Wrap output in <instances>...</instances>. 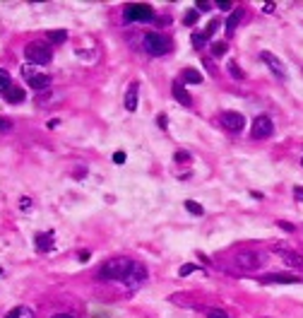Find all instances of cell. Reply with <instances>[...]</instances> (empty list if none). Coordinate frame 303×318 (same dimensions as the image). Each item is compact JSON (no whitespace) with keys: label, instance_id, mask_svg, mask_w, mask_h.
Instances as JSON below:
<instances>
[{"label":"cell","instance_id":"cell-1","mask_svg":"<svg viewBox=\"0 0 303 318\" xmlns=\"http://www.w3.org/2000/svg\"><path fill=\"white\" fill-rule=\"evenodd\" d=\"M130 265H133V260L130 258H111L101 265L99 275H101L104 280H125Z\"/></svg>","mask_w":303,"mask_h":318},{"label":"cell","instance_id":"cell-2","mask_svg":"<svg viewBox=\"0 0 303 318\" xmlns=\"http://www.w3.org/2000/svg\"><path fill=\"white\" fill-rule=\"evenodd\" d=\"M24 56H27L29 63L46 65V63H51L53 51H51V46L46 41H31V44H27V49H24Z\"/></svg>","mask_w":303,"mask_h":318},{"label":"cell","instance_id":"cell-3","mask_svg":"<svg viewBox=\"0 0 303 318\" xmlns=\"http://www.w3.org/2000/svg\"><path fill=\"white\" fill-rule=\"evenodd\" d=\"M144 49L152 56H164L171 51V39L159 31H149V34H144Z\"/></svg>","mask_w":303,"mask_h":318},{"label":"cell","instance_id":"cell-4","mask_svg":"<svg viewBox=\"0 0 303 318\" xmlns=\"http://www.w3.org/2000/svg\"><path fill=\"white\" fill-rule=\"evenodd\" d=\"M123 15H125L128 22H152L154 20V10L147 2H130V5H125Z\"/></svg>","mask_w":303,"mask_h":318},{"label":"cell","instance_id":"cell-5","mask_svg":"<svg viewBox=\"0 0 303 318\" xmlns=\"http://www.w3.org/2000/svg\"><path fill=\"white\" fill-rule=\"evenodd\" d=\"M262 253H257V251H241V253H236V258H233V265L238 268V270H246V272H253V270H257L260 265H262Z\"/></svg>","mask_w":303,"mask_h":318},{"label":"cell","instance_id":"cell-6","mask_svg":"<svg viewBox=\"0 0 303 318\" xmlns=\"http://www.w3.org/2000/svg\"><path fill=\"white\" fill-rule=\"evenodd\" d=\"M22 77H24L27 85L31 87V89H36V92H41V89H46V87L51 85V77H48L46 73L34 70L31 65H24V68H22Z\"/></svg>","mask_w":303,"mask_h":318},{"label":"cell","instance_id":"cell-7","mask_svg":"<svg viewBox=\"0 0 303 318\" xmlns=\"http://www.w3.org/2000/svg\"><path fill=\"white\" fill-rule=\"evenodd\" d=\"M275 133V123H272V118H267V116H257L255 121H253V130H250V135L255 138V140H265V138H270Z\"/></svg>","mask_w":303,"mask_h":318},{"label":"cell","instance_id":"cell-8","mask_svg":"<svg viewBox=\"0 0 303 318\" xmlns=\"http://www.w3.org/2000/svg\"><path fill=\"white\" fill-rule=\"evenodd\" d=\"M219 121H221V125L226 130H231V133H241L246 128V118L238 114V111H224L219 116Z\"/></svg>","mask_w":303,"mask_h":318},{"label":"cell","instance_id":"cell-9","mask_svg":"<svg viewBox=\"0 0 303 318\" xmlns=\"http://www.w3.org/2000/svg\"><path fill=\"white\" fill-rule=\"evenodd\" d=\"M144 280H147V268H144L142 263H135V260H133V265H130V270H128V275H125L123 282L130 289H135V287H140Z\"/></svg>","mask_w":303,"mask_h":318},{"label":"cell","instance_id":"cell-10","mask_svg":"<svg viewBox=\"0 0 303 318\" xmlns=\"http://www.w3.org/2000/svg\"><path fill=\"white\" fill-rule=\"evenodd\" d=\"M262 282H265V285H299L301 277H299V275H291V272H275V275H265Z\"/></svg>","mask_w":303,"mask_h":318},{"label":"cell","instance_id":"cell-11","mask_svg":"<svg viewBox=\"0 0 303 318\" xmlns=\"http://www.w3.org/2000/svg\"><path fill=\"white\" fill-rule=\"evenodd\" d=\"M260 58H262V63H265V65H267V68L275 73L277 77H286V68H284V63H281V60H279L275 53H270V51H262V53H260Z\"/></svg>","mask_w":303,"mask_h":318},{"label":"cell","instance_id":"cell-12","mask_svg":"<svg viewBox=\"0 0 303 318\" xmlns=\"http://www.w3.org/2000/svg\"><path fill=\"white\" fill-rule=\"evenodd\" d=\"M275 251L279 253V256H281V260H284L286 265H294V268H303V256H299L296 251H286V248H281V246H277Z\"/></svg>","mask_w":303,"mask_h":318},{"label":"cell","instance_id":"cell-13","mask_svg":"<svg viewBox=\"0 0 303 318\" xmlns=\"http://www.w3.org/2000/svg\"><path fill=\"white\" fill-rule=\"evenodd\" d=\"M138 99H140V87L138 82H133L128 87V92H125V109L128 111H138Z\"/></svg>","mask_w":303,"mask_h":318},{"label":"cell","instance_id":"cell-14","mask_svg":"<svg viewBox=\"0 0 303 318\" xmlns=\"http://www.w3.org/2000/svg\"><path fill=\"white\" fill-rule=\"evenodd\" d=\"M171 92H173V99H176L178 104H183V106H193V99H190V94L186 92V87L181 85V82H173Z\"/></svg>","mask_w":303,"mask_h":318},{"label":"cell","instance_id":"cell-15","mask_svg":"<svg viewBox=\"0 0 303 318\" xmlns=\"http://www.w3.org/2000/svg\"><path fill=\"white\" fill-rule=\"evenodd\" d=\"M36 248H39V251H51V248H53V231H48V234H36Z\"/></svg>","mask_w":303,"mask_h":318},{"label":"cell","instance_id":"cell-16","mask_svg":"<svg viewBox=\"0 0 303 318\" xmlns=\"http://www.w3.org/2000/svg\"><path fill=\"white\" fill-rule=\"evenodd\" d=\"M241 15H243L241 10H233V12L229 15V20H226V34H229V36H231V34L236 31V27H238V22H241Z\"/></svg>","mask_w":303,"mask_h":318},{"label":"cell","instance_id":"cell-17","mask_svg":"<svg viewBox=\"0 0 303 318\" xmlns=\"http://www.w3.org/2000/svg\"><path fill=\"white\" fill-rule=\"evenodd\" d=\"M5 318H34V311L29 306H15L12 311H7Z\"/></svg>","mask_w":303,"mask_h":318},{"label":"cell","instance_id":"cell-18","mask_svg":"<svg viewBox=\"0 0 303 318\" xmlns=\"http://www.w3.org/2000/svg\"><path fill=\"white\" fill-rule=\"evenodd\" d=\"M5 99L12 101V104H20V101H24V92H22L20 87H10V89L5 92Z\"/></svg>","mask_w":303,"mask_h":318},{"label":"cell","instance_id":"cell-19","mask_svg":"<svg viewBox=\"0 0 303 318\" xmlns=\"http://www.w3.org/2000/svg\"><path fill=\"white\" fill-rule=\"evenodd\" d=\"M183 82H188V85H200V82H202V75H200L197 70H193V68H186V70H183Z\"/></svg>","mask_w":303,"mask_h":318},{"label":"cell","instance_id":"cell-20","mask_svg":"<svg viewBox=\"0 0 303 318\" xmlns=\"http://www.w3.org/2000/svg\"><path fill=\"white\" fill-rule=\"evenodd\" d=\"M46 39L53 41V44H63V41L68 39V34H65L63 29H55V31H48V34H46Z\"/></svg>","mask_w":303,"mask_h":318},{"label":"cell","instance_id":"cell-21","mask_svg":"<svg viewBox=\"0 0 303 318\" xmlns=\"http://www.w3.org/2000/svg\"><path fill=\"white\" fill-rule=\"evenodd\" d=\"M10 87H12V85H10V75H7V73H5V70L0 68V92L5 94V92H7Z\"/></svg>","mask_w":303,"mask_h":318},{"label":"cell","instance_id":"cell-22","mask_svg":"<svg viewBox=\"0 0 303 318\" xmlns=\"http://www.w3.org/2000/svg\"><path fill=\"white\" fill-rule=\"evenodd\" d=\"M205 41H207L205 31H195V34H193V46H195V49H202V46H205Z\"/></svg>","mask_w":303,"mask_h":318},{"label":"cell","instance_id":"cell-23","mask_svg":"<svg viewBox=\"0 0 303 318\" xmlns=\"http://www.w3.org/2000/svg\"><path fill=\"white\" fill-rule=\"evenodd\" d=\"M186 207H188V212H193V215H202L205 210H202V205L195 200H186Z\"/></svg>","mask_w":303,"mask_h":318},{"label":"cell","instance_id":"cell-24","mask_svg":"<svg viewBox=\"0 0 303 318\" xmlns=\"http://www.w3.org/2000/svg\"><path fill=\"white\" fill-rule=\"evenodd\" d=\"M197 17H200V12H197V10H188V12H186V20H183V22H186L188 27H193L195 22H197Z\"/></svg>","mask_w":303,"mask_h":318},{"label":"cell","instance_id":"cell-25","mask_svg":"<svg viewBox=\"0 0 303 318\" xmlns=\"http://www.w3.org/2000/svg\"><path fill=\"white\" fill-rule=\"evenodd\" d=\"M226 49H229V46H226V41H217V44L212 46V53L219 58V56H224V53H226Z\"/></svg>","mask_w":303,"mask_h":318},{"label":"cell","instance_id":"cell-26","mask_svg":"<svg viewBox=\"0 0 303 318\" xmlns=\"http://www.w3.org/2000/svg\"><path fill=\"white\" fill-rule=\"evenodd\" d=\"M229 73H231V77H236V80H243V70H241L236 63H229Z\"/></svg>","mask_w":303,"mask_h":318},{"label":"cell","instance_id":"cell-27","mask_svg":"<svg viewBox=\"0 0 303 318\" xmlns=\"http://www.w3.org/2000/svg\"><path fill=\"white\" fill-rule=\"evenodd\" d=\"M217 27H219V20H212V22L207 24V29H205V36L210 39V36H212V34L217 31Z\"/></svg>","mask_w":303,"mask_h":318},{"label":"cell","instance_id":"cell-28","mask_svg":"<svg viewBox=\"0 0 303 318\" xmlns=\"http://www.w3.org/2000/svg\"><path fill=\"white\" fill-rule=\"evenodd\" d=\"M197 270V265H193V263H188V265H183L181 268V277H186V275H190V272H195Z\"/></svg>","mask_w":303,"mask_h":318},{"label":"cell","instance_id":"cell-29","mask_svg":"<svg viewBox=\"0 0 303 318\" xmlns=\"http://www.w3.org/2000/svg\"><path fill=\"white\" fill-rule=\"evenodd\" d=\"M207 316H210V318H229L226 314H224V311H219V309H212V311H210Z\"/></svg>","mask_w":303,"mask_h":318},{"label":"cell","instance_id":"cell-30","mask_svg":"<svg viewBox=\"0 0 303 318\" xmlns=\"http://www.w3.org/2000/svg\"><path fill=\"white\" fill-rule=\"evenodd\" d=\"M113 162H116V164H123V162H125V152H116V154H113Z\"/></svg>","mask_w":303,"mask_h":318},{"label":"cell","instance_id":"cell-31","mask_svg":"<svg viewBox=\"0 0 303 318\" xmlns=\"http://www.w3.org/2000/svg\"><path fill=\"white\" fill-rule=\"evenodd\" d=\"M277 227H281L284 231H294V229H296V227H294V224H289V222H277Z\"/></svg>","mask_w":303,"mask_h":318},{"label":"cell","instance_id":"cell-32","mask_svg":"<svg viewBox=\"0 0 303 318\" xmlns=\"http://www.w3.org/2000/svg\"><path fill=\"white\" fill-rule=\"evenodd\" d=\"M7 130H10V121L0 118V133H7Z\"/></svg>","mask_w":303,"mask_h":318},{"label":"cell","instance_id":"cell-33","mask_svg":"<svg viewBox=\"0 0 303 318\" xmlns=\"http://www.w3.org/2000/svg\"><path fill=\"white\" fill-rule=\"evenodd\" d=\"M217 7H219V10H231V2H229V0H219Z\"/></svg>","mask_w":303,"mask_h":318},{"label":"cell","instance_id":"cell-34","mask_svg":"<svg viewBox=\"0 0 303 318\" xmlns=\"http://www.w3.org/2000/svg\"><path fill=\"white\" fill-rule=\"evenodd\" d=\"M176 159H178V162H186V159H188V152H176Z\"/></svg>","mask_w":303,"mask_h":318},{"label":"cell","instance_id":"cell-35","mask_svg":"<svg viewBox=\"0 0 303 318\" xmlns=\"http://www.w3.org/2000/svg\"><path fill=\"white\" fill-rule=\"evenodd\" d=\"M212 2H197V10H210Z\"/></svg>","mask_w":303,"mask_h":318},{"label":"cell","instance_id":"cell-36","mask_svg":"<svg viewBox=\"0 0 303 318\" xmlns=\"http://www.w3.org/2000/svg\"><path fill=\"white\" fill-rule=\"evenodd\" d=\"M29 205H31V200H29V198H22V210H29Z\"/></svg>","mask_w":303,"mask_h":318},{"label":"cell","instance_id":"cell-37","mask_svg":"<svg viewBox=\"0 0 303 318\" xmlns=\"http://www.w3.org/2000/svg\"><path fill=\"white\" fill-rule=\"evenodd\" d=\"M53 318H75V316H70V314H55Z\"/></svg>","mask_w":303,"mask_h":318},{"label":"cell","instance_id":"cell-38","mask_svg":"<svg viewBox=\"0 0 303 318\" xmlns=\"http://www.w3.org/2000/svg\"><path fill=\"white\" fill-rule=\"evenodd\" d=\"M296 198H301V200H303V188H301V186L296 188Z\"/></svg>","mask_w":303,"mask_h":318},{"label":"cell","instance_id":"cell-39","mask_svg":"<svg viewBox=\"0 0 303 318\" xmlns=\"http://www.w3.org/2000/svg\"><path fill=\"white\" fill-rule=\"evenodd\" d=\"M301 167H303V159H301Z\"/></svg>","mask_w":303,"mask_h":318},{"label":"cell","instance_id":"cell-40","mask_svg":"<svg viewBox=\"0 0 303 318\" xmlns=\"http://www.w3.org/2000/svg\"><path fill=\"white\" fill-rule=\"evenodd\" d=\"M0 272H2V270H0Z\"/></svg>","mask_w":303,"mask_h":318}]
</instances>
